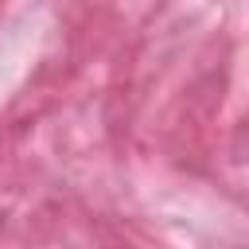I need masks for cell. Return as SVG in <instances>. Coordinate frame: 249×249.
<instances>
[]
</instances>
